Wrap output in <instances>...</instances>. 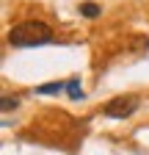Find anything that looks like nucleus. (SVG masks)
I'll return each instance as SVG.
<instances>
[{
  "label": "nucleus",
  "instance_id": "20e7f679",
  "mask_svg": "<svg viewBox=\"0 0 149 155\" xmlns=\"http://www.w3.org/2000/svg\"><path fill=\"white\" fill-rule=\"evenodd\" d=\"M64 89H66V83H44L36 89V94H61Z\"/></svg>",
  "mask_w": 149,
  "mask_h": 155
},
{
  "label": "nucleus",
  "instance_id": "423d86ee",
  "mask_svg": "<svg viewBox=\"0 0 149 155\" xmlns=\"http://www.w3.org/2000/svg\"><path fill=\"white\" fill-rule=\"evenodd\" d=\"M17 105H20V100H17V97H3V103H0V108H3V114H8L11 108H17Z\"/></svg>",
  "mask_w": 149,
  "mask_h": 155
},
{
  "label": "nucleus",
  "instance_id": "7ed1b4c3",
  "mask_svg": "<svg viewBox=\"0 0 149 155\" xmlns=\"http://www.w3.org/2000/svg\"><path fill=\"white\" fill-rule=\"evenodd\" d=\"M66 94L72 97V100H83V89H80V78H72V81L66 83Z\"/></svg>",
  "mask_w": 149,
  "mask_h": 155
},
{
  "label": "nucleus",
  "instance_id": "f03ea898",
  "mask_svg": "<svg viewBox=\"0 0 149 155\" xmlns=\"http://www.w3.org/2000/svg\"><path fill=\"white\" fill-rule=\"evenodd\" d=\"M138 111V97L135 94H124V97H113V100H108L102 114L110 116V119H124V116H133Z\"/></svg>",
  "mask_w": 149,
  "mask_h": 155
},
{
  "label": "nucleus",
  "instance_id": "f257e3e1",
  "mask_svg": "<svg viewBox=\"0 0 149 155\" xmlns=\"http://www.w3.org/2000/svg\"><path fill=\"white\" fill-rule=\"evenodd\" d=\"M8 42L14 47H42L52 42V31L39 19H25L8 31Z\"/></svg>",
  "mask_w": 149,
  "mask_h": 155
},
{
  "label": "nucleus",
  "instance_id": "39448f33",
  "mask_svg": "<svg viewBox=\"0 0 149 155\" xmlns=\"http://www.w3.org/2000/svg\"><path fill=\"white\" fill-rule=\"evenodd\" d=\"M100 11H102V8H100L97 3H80V14H83V17H88V19H94Z\"/></svg>",
  "mask_w": 149,
  "mask_h": 155
}]
</instances>
